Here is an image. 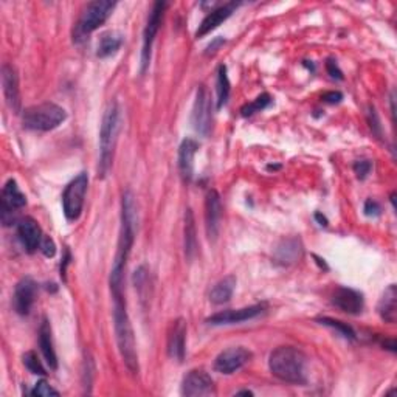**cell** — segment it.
<instances>
[{
	"label": "cell",
	"mask_w": 397,
	"mask_h": 397,
	"mask_svg": "<svg viewBox=\"0 0 397 397\" xmlns=\"http://www.w3.org/2000/svg\"><path fill=\"white\" fill-rule=\"evenodd\" d=\"M36 290H37V284L34 282L33 278H30V276H25V278H22L16 284L13 299H14V311H16L19 315L25 317L28 315L30 311H32L36 298Z\"/></svg>",
	"instance_id": "cell-14"
},
{
	"label": "cell",
	"mask_w": 397,
	"mask_h": 397,
	"mask_svg": "<svg viewBox=\"0 0 397 397\" xmlns=\"http://www.w3.org/2000/svg\"><path fill=\"white\" fill-rule=\"evenodd\" d=\"M363 211H365V214L368 216V217H376V216H379V214H380L382 208H380V205H379V202H377V200L368 199V200L365 202Z\"/></svg>",
	"instance_id": "cell-35"
},
{
	"label": "cell",
	"mask_w": 397,
	"mask_h": 397,
	"mask_svg": "<svg viewBox=\"0 0 397 397\" xmlns=\"http://www.w3.org/2000/svg\"><path fill=\"white\" fill-rule=\"evenodd\" d=\"M167 2H155L152 5V10L149 13V18L146 22L145 32H143V48H141V72L145 73L149 63H151V53H152V44L155 41V36L159 33V28L162 25L163 14L167 10Z\"/></svg>",
	"instance_id": "cell-7"
},
{
	"label": "cell",
	"mask_w": 397,
	"mask_h": 397,
	"mask_svg": "<svg viewBox=\"0 0 397 397\" xmlns=\"http://www.w3.org/2000/svg\"><path fill=\"white\" fill-rule=\"evenodd\" d=\"M303 254V245L299 242V239L290 237L284 239L278 245V249L275 252V258L280 264H294Z\"/></svg>",
	"instance_id": "cell-23"
},
{
	"label": "cell",
	"mask_w": 397,
	"mask_h": 397,
	"mask_svg": "<svg viewBox=\"0 0 397 397\" xmlns=\"http://www.w3.org/2000/svg\"><path fill=\"white\" fill-rule=\"evenodd\" d=\"M332 303L340 311L349 313V315H358L365 307L363 295L358 290L349 287H339L332 297Z\"/></svg>",
	"instance_id": "cell-16"
},
{
	"label": "cell",
	"mask_w": 397,
	"mask_h": 397,
	"mask_svg": "<svg viewBox=\"0 0 397 397\" xmlns=\"http://www.w3.org/2000/svg\"><path fill=\"white\" fill-rule=\"evenodd\" d=\"M67 118V112L55 103H42L27 108L22 114V124L25 129L48 132L61 126Z\"/></svg>",
	"instance_id": "cell-4"
},
{
	"label": "cell",
	"mask_w": 397,
	"mask_h": 397,
	"mask_svg": "<svg viewBox=\"0 0 397 397\" xmlns=\"http://www.w3.org/2000/svg\"><path fill=\"white\" fill-rule=\"evenodd\" d=\"M114 326H115V337H117L119 356H122L126 368L132 374H137L138 372L137 343H136V337H134V329L131 325L129 313H127L124 298L114 299Z\"/></svg>",
	"instance_id": "cell-2"
},
{
	"label": "cell",
	"mask_w": 397,
	"mask_h": 397,
	"mask_svg": "<svg viewBox=\"0 0 397 397\" xmlns=\"http://www.w3.org/2000/svg\"><path fill=\"white\" fill-rule=\"evenodd\" d=\"M191 122H193L194 129H196L200 136L207 137L209 131H211L213 101L205 86H200L197 89L196 100H194V106H193Z\"/></svg>",
	"instance_id": "cell-8"
},
{
	"label": "cell",
	"mask_w": 397,
	"mask_h": 397,
	"mask_svg": "<svg viewBox=\"0 0 397 397\" xmlns=\"http://www.w3.org/2000/svg\"><path fill=\"white\" fill-rule=\"evenodd\" d=\"M236 287V276L228 275L226 278H222L221 281H217L214 284V287L209 292V301L213 304H223L228 303L231 297H233V292Z\"/></svg>",
	"instance_id": "cell-24"
},
{
	"label": "cell",
	"mask_w": 397,
	"mask_h": 397,
	"mask_svg": "<svg viewBox=\"0 0 397 397\" xmlns=\"http://www.w3.org/2000/svg\"><path fill=\"white\" fill-rule=\"evenodd\" d=\"M307 358L301 351L294 346H280L268 357V368L276 379L286 384L304 385Z\"/></svg>",
	"instance_id": "cell-1"
},
{
	"label": "cell",
	"mask_w": 397,
	"mask_h": 397,
	"mask_svg": "<svg viewBox=\"0 0 397 397\" xmlns=\"http://www.w3.org/2000/svg\"><path fill=\"white\" fill-rule=\"evenodd\" d=\"M368 122H370V127H371L372 134H376L377 137H382V126L379 122V117L376 114V109L374 108L368 109Z\"/></svg>",
	"instance_id": "cell-34"
},
{
	"label": "cell",
	"mask_w": 397,
	"mask_h": 397,
	"mask_svg": "<svg viewBox=\"0 0 397 397\" xmlns=\"http://www.w3.org/2000/svg\"><path fill=\"white\" fill-rule=\"evenodd\" d=\"M185 256L190 262L197 253V233H196V221H194L193 209L188 208L185 213Z\"/></svg>",
	"instance_id": "cell-25"
},
{
	"label": "cell",
	"mask_w": 397,
	"mask_h": 397,
	"mask_svg": "<svg viewBox=\"0 0 397 397\" xmlns=\"http://www.w3.org/2000/svg\"><path fill=\"white\" fill-rule=\"evenodd\" d=\"M32 396H42V397H48V396H59V391L53 386H50L46 380H39L37 384L34 385V388L30 391Z\"/></svg>",
	"instance_id": "cell-31"
},
{
	"label": "cell",
	"mask_w": 397,
	"mask_h": 397,
	"mask_svg": "<svg viewBox=\"0 0 397 397\" xmlns=\"http://www.w3.org/2000/svg\"><path fill=\"white\" fill-rule=\"evenodd\" d=\"M272 103V98H271V95L268 93H262L259 95L256 100L249 103V104H245V106L241 109V115L242 117H252L254 114H258V112L261 110H264L268 104Z\"/></svg>",
	"instance_id": "cell-28"
},
{
	"label": "cell",
	"mask_w": 397,
	"mask_h": 397,
	"mask_svg": "<svg viewBox=\"0 0 397 397\" xmlns=\"http://www.w3.org/2000/svg\"><path fill=\"white\" fill-rule=\"evenodd\" d=\"M18 236L19 241L24 245V249L28 253H34L41 247L42 241V231L41 227L37 226V222L33 217H25V219L19 221L18 223Z\"/></svg>",
	"instance_id": "cell-18"
},
{
	"label": "cell",
	"mask_w": 397,
	"mask_h": 397,
	"mask_svg": "<svg viewBox=\"0 0 397 397\" xmlns=\"http://www.w3.org/2000/svg\"><path fill=\"white\" fill-rule=\"evenodd\" d=\"M321 325H326V326H331L334 329H337L343 337H346V339H356V332H354V329H352L351 326H348L346 323H343V321H339V320H334V318H320L318 320Z\"/></svg>",
	"instance_id": "cell-30"
},
{
	"label": "cell",
	"mask_w": 397,
	"mask_h": 397,
	"mask_svg": "<svg viewBox=\"0 0 397 397\" xmlns=\"http://www.w3.org/2000/svg\"><path fill=\"white\" fill-rule=\"evenodd\" d=\"M252 360V352L244 346H233L222 351L214 360V371L221 374H233Z\"/></svg>",
	"instance_id": "cell-10"
},
{
	"label": "cell",
	"mask_w": 397,
	"mask_h": 397,
	"mask_svg": "<svg viewBox=\"0 0 397 397\" xmlns=\"http://www.w3.org/2000/svg\"><path fill=\"white\" fill-rule=\"evenodd\" d=\"M89 186V176L81 172L73 181L65 186L63 193V209L67 221H78L84 208L86 193Z\"/></svg>",
	"instance_id": "cell-6"
},
{
	"label": "cell",
	"mask_w": 397,
	"mask_h": 397,
	"mask_svg": "<svg viewBox=\"0 0 397 397\" xmlns=\"http://www.w3.org/2000/svg\"><path fill=\"white\" fill-rule=\"evenodd\" d=\"M182 396L204 397L216 394L214 380L204 370H191L182 380Z\"/></svg>",
	"instance_id": "cell-9"
},
{
	"label": "cell",
	"mask_w": 397,
	"mask_h": 397,
	"mask_svg": "<svg viewBox=\"0 0 397 397\" xmlns=\"http://www.w3.org/2000/svg\"><path fill=\"white\" fill-rule=\"evenodd\" d=\"M216 91H217V109L226 106L230 96V79L227 74V67L221 65L217 70V81H216Z\"/></svg>",
	"instance_id": "cell-27"
},
{
	"label": "cell",
	"mask_w": 397,
	"mask_h": 397,
	"mask_svg": "<svg viewBox=\"0 0 397 397\" xmlns=\"http://www.w3.org/2000/svg\"><path fill=\"white\" fill-rule=\"evenodd\" d=\"M186 323L183 318L172 321L171 331L168 334V354L177 362H183L186 351Z\"/></svg>",
	"instance_id": "cell-19"
},
{
	"label": "cell",
	"mask_w": 397,
	"mask_h": 397,
	"mask_svg": "<svg viewBox=\"0 0 397 397\" xmlns=\"http://www.w3.org/2000/svg\"><path fill=\"white\" fill-rule=\"evenodd\" d=\"M119 131V109L114 101L104 112L101 131H100V162H98V176L106 177L110 171L112 160H114V151Z\"/></svg>",
	"instance_id": "cell-3"
},
{
	"label": "cell",
	"mask_w": 397,
	"mask_h": 397,
	"mask_svg": "<svg viewBox=\"0 0 397 397\" xmlns=\"http://www.w3.org/2000/svg\"><path fill=\"white\" fill-rule=\"evenodd\" d=\"M115 6L117 2H112V0H93V2L87 4L86 8L81 13L77 28H74L73 39H86L89 34L93 33L95 30H98L109 19L112 11L115 10Z\"/></svg>",
	"instance_id": "cell-5"
},
{
	"label": "cell",
	"mask_w": 397,
	"mask_h": 397,
	"mask_svg": "<svg viewBox=\"0 0 397 397\" xmlns=\"http://www.w3.org/2000/svg\"><path fill=\"white\" fill-rule=\"evenodd\" d=\"M343 100V95L340 92H327L323 95V101L329 104H337Z\"/></svg>",
	"instance_id": "cell-38"
},
{
	"label": "cell",
	"mask_w": 397,
	"mask_h": 397,
	"mask_svg": "<svg viewBox=\"0 0 397 397\" xmlns=\"http://www.w3.org/2000/svg\"><path fill=\"white\" fill-rule=\"evenodd\" d=\"M264 311H266L264 304H254L249 307H242V309H230V311L214 313V315H211L207 320V323L213 325V326L237 325V323H244V321H249V320L259 317Z\"/></svg>",
	"instance_id": "cell-12"
},
{
	"label": "cell",
	"mask_w": 397,
	"mask_h": 397,
	"mask_svg": "<svg viewBox=\"0 0 397 397\" xmlns=\"http://www.w3.org/2000/svg\"><path fill=\"white\" fill-rule=\"evenodd\" d=\"M123 46V36L118 32H108L101 36L98 42V48H96V56L104 59L112 55H115L117 51Z\"/></svg>",
	"instance_id": "cell-26"
},
{
	"label": "cell",
	"mask_w": 397,
	"mask_h": 397,
	"mask_svg": "<svg viewBox=\"0 0 397 397\" xmlns=\"http://www.w3.org/2000/svg\"><path fill=\"white\" fill-rule=\"evenodd\" d=\"M39 346H41L44 358H46L47 365L50 366V370H56L58 357H56V351L53 346V339H51V326L47 318L42 320L41 327H39Z\"/></svg>",
	"instance_id": "cell-22"
},
{
	"label": "cell",
	"mask_w": 397,
	"mask_h": 397,
	"mask_svg": "<svg viewBox=\"0 0 397 397\" xmlns=\"http://www.w3.org/2000/svg\"><path fill=\"white\" fill-rule=\"evenodd\" d=\"M22 360H24L25 368L32 374H34V376H47V371L46 368H44V365L41 363L39 357L36 356V352L33 351L25 352L24 357H22Z\"/></svg>",
	"instance_id": "cell-29"
},
{
	"label": "cell",
	"mask_w": 397,
	"mask_h": 397,
	"mask_svg": "<svg viewBox=\"0 0 397 397\" xmlns=\"http://www.w3.org/2000/svg\"><path fill=\"white\" fill-rule=\"evenodd\" d=\"M371 169H372V163L370 160H358L354 163V172L360 181L368 177Z\"/></svg>",
	"instance_id": "cell-32"
},
{
	"label": "cell",
	"mask_w": 397,
	"mask_h": 397,
	"mask_svg": "<svg viewBox=\"0 0 397 397\" xmlns=\"http://www.w3.org/2000/svg\"><path fill=\"white\" fill-rule=\"evenodd\" d=\"M315 217H317V219H318L320 226H325V227L327 226V221H326V217H325V216H321L320 213H317V214H315Z\"/></svg>",
	"instance_id": "cell-39"
},
{
	"label": "cell",
	"mask_w": 397,
	"mask_h": 397,
	"mask_svg": "<svg viewBox=\"0 0 397 397\" xmlns=\"http://www.w3.org/2000/svg\"><path fill=\"white\" fill-rule=\"evenodd\" d=\"M39 250L46 254L47 258H53L55 254H56V244L53 239H51L50 236H44L42 237V241H41V247H39Z\"/></svg>",
	"instance_id": "cell-33"
},
{
	"label": "cell",
	"mask_w": 397,
	"mask_h": 397,
	"mask_svg": "<svg viewBox=\"0 0 397 397\" xmlns=\"http://www.w3.org/2000/svg\"><path fill=\"white\" fill-rule=\"evenodd\" d=\"M326 69H327L329 74H331L332 78L343 79V73H341V70L339 69V65H337V61H334V59H329V61L326 63Z\"/></svg>",
	"instance_id": "cell-36"
},
{
	"label": "cell",
	"mask_w": 397,
	"mask_h": 397,
	"mask_svg": "<svg viewBox=\"0 0 397 397\" xmlns=\"http://www.w3.org/2000/svg\"><path fill=\"white\" fill-rule=\"evenodd\" d=\"M27 205L25 194L20 191L16 181L10 178L2 190V222L4 226H11L14 222V213L16 209Z\"/></svg>",
	"instance_id": "cell-11"
},
{
	"label": "cell",
	"mask_w": 397,
	"mask_h": 397,
	"mask_svg": "<svg viewBox=\"0 0 397 397\" xmlns=\"http://www.w3.org/2000/svg\"><path fill=\"white\" fill-rule=\"evenodd\" d=\"M222 219V202L216 190L208 191L205 197V227L209 241H216L219 236Z\"/></svg>",
	"instance_id": "cell-13"
},
{
	"label": "cell",
	"mask_w": 397,
	"mask_h": 397,
	"mask_svg": "<svg viewBox=\"0 0 397 397\" xmlns=\"http://www.w3.org/2000/svg\"><path fill=\"white\" fill-rule=\"evenodd\" d=\"M197 141L193 138H185L178 148V169L185 182H191L194 176V157L197 154Z\"/></svg>",
	"instance_id": "cell-20"
},
{
	"label": "cell",
	"mask_w": 397,
	"mask_h": 397,
	"mask_svg": "<svg viewBox=\"0 0 397 397\" xmlns=\"http://www.w3.org/2000/svg\"><path fill=\"white\" fill-rule=\"evenodd\" d=\"M236 394H237V396H239V394H245V396H253V393H252V391H247V389H245V391H237Z\"/></svg>",
	"instance_id": "cell-40"
},
{
	"label": "cell",
	"mask_w": 397,
	"mask_h": 397,
	"mask_svg": "<svg viewBox=\"0 0 397 397\" xmlns=\"http://www.w3.org/2000/svg\"><path fill=\"white\" fill-rule=\"evenodd\" d=\"M223 44H226V39H222V37H216V39H213V42L207 47V55L216 53V51L223 46Z\"/></svg>",
	"instance_id": "cell-37"
},
{
	"label": "cell",
	"mask_w": 397,
	"mask_h": 397,
	"mask_svg": "<svg viewBox=\"0 0 397 397\" xmlns=\"http://www.w3.org/2000/svg\"><path fill=\"white\" fill-rule=\"evenodd\" d=\"M239 5H241V2H228V4H223L221 6H217V8L209 11L205 16V19L200 22V25L197 28V32H196L197 39L199 37H204L208 33H211L213 30L219 27L223 20H227L231 14L235 13V10Z\"/></svg>",
	"instance_id": "cell-17"
},
{
	"label": "cell",
	"mask_w": 397,
	"mask_h": 397,
	"mask_svg": "<svg viewBox=\"0 0 397 397\" xmlns=\"http://www.w3.org/2000/svg\"><path fill=\"white\" fill-rule=\"evenodd\" d=\"M2 87L5 100L13 112H20V91H19V77L16 69L11 64L2 65Z\"/></svg>",
	"instance_id": "cell-15"
},
{
	"label": "cell",
	"mask_w": 397,
	"mask_h": 397,
	"mask_svg": "<svg viewBox=\"0 0 397 397\" xmlns=\"http://www.w3.org/2000/svg\"><path fill=\"white\" fill-rule=\"evenodd\" d=\"M379 315L380 318L385 321V323L394 325L397 320V287L396 284L388 286V289L382 295L379 306H377Z\"/></svg>",
	"instance_id": "cell-21"
}]
</instances>
